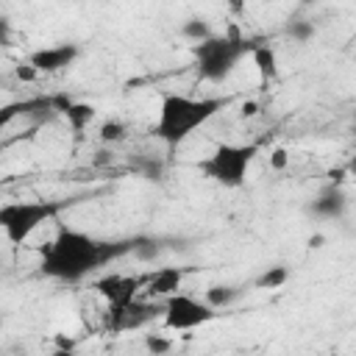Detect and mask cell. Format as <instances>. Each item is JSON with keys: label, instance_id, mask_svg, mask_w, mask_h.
<instances>
[{"label": "cell", "instance_id": "cell-25", "mask_svg": "<svg viewBox=\"0 0 356 356\" xmlns=\"http://www.w3.org/2000/svg\"><path fill=\"white\" fill-rule=\"evenodd\" d=\"M323 242H325L323 234H312V236H309V248H323Z\"/></svg>", "mask_w": 356, "mask_h": 356}, {"label": "cell", "instance_id": "cell-2", "mask_svg": "<svg viewBox=\"0 0 356 356\" xmlns=\"http://www.w3.org/2000/svg\"><path fill=\"white\" fill-rule=\"evenodd\" d=\"M231 100L220 95H181V92H164L159 100L156 122H153V136L172 153L178 150L195 131L209 125Z\"/></svg>", "mask_w": 356, "mask_h": 356}, {"label": "cell", "instance_id": "cell-6", "mask_svg": "<svg viewBox=\"0 0 356 356\" xmlns=\"http://www.w3.org/2000/svg\"><path fill=\"white\" fill-rule=\"evenodd\" d=\"M220 312H214L203 298H195L189 292H172L161 303V323L167 331H195L206 323H211Z\"/></svg>", "mask_w": 356, "mask_h": 356}, {"label": "cell", "instance_id": "cell-16", "mask_svg": "<svg viewBox=\"0 0 356 356\" xmlns=\"http://www.w3.org/2000/svg\"><path fill=\"white\" fill-rule=\"evenodd\" d=\"M284 33H286L292 42L306 44V42H312V39H314L317 25H314L312 19H306V17H300V19H289V22H286V28H284Z\"/></svg>", "mask_w": 356, "mask_h": 356}, {"label": "cell", "instance_id": "cell-12", "mask_svg": "<svg viewBox=\"0 0 356 356\" xmlns=\"http://www.w3.org/2000/svg\"><path fill=\"white\" fill-rule=\"evenodd\" d=\"M181 281H184V270H181V267H161V270H156V273L147 278V289H150L153 295L167 298V295L178 292Z\"/></svg>", "mask_w": 356, "mask_h": 356}, {"label": "cell", "instance_id": "cell-22", "mask_svg": "<svg viewBox=\"0 0 356 356\" xmlns=\"http://www.w3.org/2000/svg\"><path fill=\"white\" fill-rule=\"evenodd\" d=\"M14 75L19 78V81H25V83H31V81H36L39 78V72L28 64V61H22V64H17V70H14Z\"/></svg>", "mask_w": 356, "mask_h": 356}, {"label": "cell", "instance_id": "cell-3", "mask_svg": "<svg viewBox=\"0 0 356 356\" xmlns=\"http://www.w3.org/2000/svg\"><path fill=\"white\" fill-rule=\"evenodd\" d=\"M256 42L248 39L236 25H228L225 33H214L200 44H192V58L200 81L206 83H222L234 75L236 64L250 56V47Z\"/></svg>", "mask_w": 356, "mask_h": 356}, {"label": "cell", "instance_id": "cell-27", "mask_svg": "<svg viewBox=\"0 0 356 356\" xmlns=\"http://www.w3.org/2000/svg\"><path fill=\"white\" fill-rule=\"evenodd\" d=\"M0 356H6V353H0Z\"/></svg>", "mask_w": 356, "mask_h": 356}, {"label": "cell", "instance_id": "cell-10", "mask_svg": "<svg viewBox=\"0 0 356 356\" xmlns=\"http://www.w3.org/2000/svg\"><path fill=\"white\" fill-rule=\"evenodd\" d=\"M250 58H253V67L259 70V78L264 83L275 81L278 78V56H275V47L267 44V42H256L250 47Z\"/></svg>", "mask_w": 356, "mask_h": 356}, {"label": "cell", "instance_id": "cell-1", "mask_svg": "<svg viewBox=\"0 0 356 356\" xmlns=\"http://www.w3.org/2000/svg\"><path fill=\"white\" fill-rule=\"evenodd\" d=\"M134 236L103 239L86 228L58 222L56 234L39 248V273L58 284H81L111 261L131 256Z\"/></svg>", "mask_w": 356, "mask_h": 356}, {"label": "cell", "instance_id": "cell-23", "mask_svg": "<svg viewBox=\"0 0 356 356\" xmlns=\"http://www.w3.org/2000/svg\"><path fill=\"white\" fill-rule=\"evenodd\" d=\"M11 36H14L11 22L6 17H0V47H11Z\"/></svg>", "mask_w": 356, "mask_h": 356}, {"label": "cell", "instance_id": "cell-14", "mask_svg": "<svg viewBox=\"0 0 356 356\" xmlns=\"http://www.w3.org/2000/svg\"><path fill=\"white\" fill-rule=\"evenodd\" d=\"M181 36H184L186 42H192V44H200V42H206L209 36H214V28H211V22H209L206 17H189V19L181 25Z\"/></svg>", "mask_w": 356, "mask_h": 356}, {"label": "cell", "instance_id": "cell-8", "mask_svg": "<svg viewBox=\"0 0 356 356\" xmlns=\"http://www.w3.org/2000/svg\"><path fill=\"white\" fill-rule=\"evenodd\" d=\"M348 206H350V200H348L345 189H342V186H331V184H325V186L317 192V197L306 206V214H309L312 220L339 222V220H345Z\"/></svg>", "mask_w": 356, "mask_h": 356}, {"label": "cell", "instance_id": "cell-5", "mask_svg": "<svg viewBox=\"0 0 356 356\" xmlns=\"http://www.w3.org/2000/svg\"><path fill=\"white\" fill-rule=\"evenodd\" d=\"M64 200H44V197H25L0 203V231L8 245H25L42 225L53 222L64 211Z\"/></svg>", "mask_w": 356, "mask_h": 356}, {"label": "cell", "instance_id": "cell-15", "mask_svg": "<svg viewBox=\"0 0 356 356\" xmlns=\"http://www.w3.org/2000/svg\"><path fill=\"white\" fill-rule=\"evenodd\" d=\"M289 278H292V273H289L286 264H273V267H267V270L253 281V286H256V289H281Z\"/></svg>", "mask_w": 356, "mask_h": 356}, {"label": "cell", "instance_id": "cell-11", "mask_svg": "<svg viewBox=\"0 0 356 356\" xmlns=\"http://www.w3.org/2000/svg\"><path fill=\"white\" fill-rule=\"evenodd\" d=\"M61 117L67 120V125H70L75 134H81V131H86V128L95 122L97 108H95L92 103H83V100H70V103L64 106Z\"/></svg>", "mask_w": 356, "mask_h": 356}, {"label": "cell", "instance_id": "cell-24", "mask_svg": "<svg viewBox=\"0 0 356 356\" xmlns=\"http://www.w3.org/2000/svg\"><path fill=\"white\" fill-rule=\"evenodd\" d=\"M242 117H256L259 114V103L256 100H248V103H242V111H239Z\"/></svg>", "mask_w": 356, "mask_h": 356}, {"label": "cell", "instance_id": "cell-19", "mask_svg": "<svg viewBox=\"0 0 356 356\" xmlns=\"http://www.w3.org/2000/svg\"><path fill=\"white\" fill-rule=\"evenodd\" d=\"M142 342H145V350L150 356H170L172 348H175V339L167 337V334H145Z\"/></svg>", "mask_w": 356, "mask_h": 356}, {"label": "cell", "instance_id": "cell-21", "mask_svg": "<svg viewBox=\"0 0 356 356\" xmlns=\"http://www.w3.org/2000/svg\"><path fill=\"white\" fill-rule=\"evenodd\" d=\"M267 161H270V167H273L275 172H284V170L289 167V150H286V147H273Z\"/></svg>", "mask_w": 356, "mask_h": 356}, {"label": "cell", "instance_id": "cell-17", "mask_svg": "<svg viewBox=\"0 0 356 356\" xmlns=\"http://www.w3.org/2000/svg\"><path fill=\"white\" fill-rule=\"evenodd\" d=\"M159 253H161V242L156 236H134L131 256H136L139 261H153Z\"/></svg>", "mask_w": 356, "mask_h": 356}, {"label": "cell", "instance_id": "cell-26", "mask_svg": "<svg viewBox=\"0 0 356 356\" xmlns=\"http://www.w3.org/2000/svg\"><path fill=\"white\" fill-rule=\"evenodd\" d=\"M6 125H8V120H6V117H3V111H0V134H3V128H6Z\"/></svg>", "mask_w": 356, "mask_h": 356}, {"label": "cell", "instance_id": "cell-20", "mask_svg": "<svg viewBox=\"0 0 356 356\" xmlns=\"http://www.w3.org/2000/svg\"><path fill=\"white\" fill-rule=\"evenodd\" d=\"M134 170H136L145 181H161V178H164V164H161L159 159H153V156L139 159V161L134 164Z\"/></svg>", "mask_w": 356, "mask_h": 356}, {"label": "cell", "instance_id": "cell-9", "mask_svg": "<svg viewBox=\"0 0 356 356\" xmlns=\"http://www.w3.org/2000/svg\"><path fill=\"white\" fill-rule=\"evenodd\" d=\"M139 278H131V275H120V273H111V275H103L95 281V289L114 306V309H125L134 303V295L139 289Z\"/></svg>", "mask_w": 356, "mask_h": 356}, {"label": "cell", "instance_id": "cell-7", "mask_svg": "<svg viewBox=\"0 0 356 356\" xmlns=\"http://www.w3.org/2000/svg\"><path fill=\"white\" fill-rule=\"evenodd\" d=\"M81 56V47L75 42H58V44H44L39 50H31L28 53V64L39 72V75H56V72H64L67 67H72Z\"/></svg>", "mask_w": 356, "mask_h": 356}, {"label": "cell", "instance_id": "cell-4", "mask_svg": "<svg viewBox=\"0 0 356 356\" xmlns=\"http://www.w3.org/2000/svg\"><path fill=\"white\" fill-rule=\"evenodd\" d=\"M261 153L259 142H220L209 156L197 161L203 178L222 189H239L248 181V172Z\"/></svg>", "mask_w": 356, "mask_h": 356}, {"label": "cell", "instance_id": "cell-13", "mask_svg": "<svg viewBox=\"0 0 356 356\" xmlns=\"http://www.w3.org/2000/svg\"><path fill=\"white\" fill-rule=\"evenodd\" d=\"M239 298H242V289L234 286V284H211V286L203 292V300H206L214 312H225V309L234 306Z\"/></svg>", "mask_w": 356, "mask_h": 356}, {"label": "cell", "instance_id": "cell-18", "mask_svg": "<svg viewBox=\"0 0 356 356\" xmlns=\"http://www.w3.org/2000/svg\"><path fill=\"white\" fill-rule=\"evenodd\" d=\"M125 134H128V125H125L122 120H117V117H111V120H103V122H100V131H97L100 142H106V145L122 142V139H125Z\"/></svg>", "mask_w": 356, "mask_h": 356}]
</instances>
